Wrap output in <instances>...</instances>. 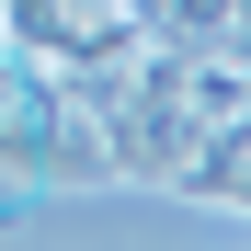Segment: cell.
<instances>
[{
    "mask_svg": "<svg viewBox=\"0 0 251 251\" xmlns=\"http://www.w3.org/2000/svg\"><path fill=\"white\" fill-rule=\"evenodd\" d=\"M149 46H228V0H137Z\"/></svg>",
    "mask_w": 251,
    "mask_h": 251,
    "instance_id": "obj_1",
    "label": "cell"
},
{
    "mask_svg": "<svg viewBox=\"0 0 251 251\" xmlns=\"http://www.w3.org/2000/svg\"><path fill=\"white\" fill-rule=\"evenodd\" d=\"M0 103H12V57H0Z\"/></svg>",
    "mask_w": 251,
    "mask_h": 251,
    "instance_id": "obj_2",
    "label": "cell"
}]
</instances>
